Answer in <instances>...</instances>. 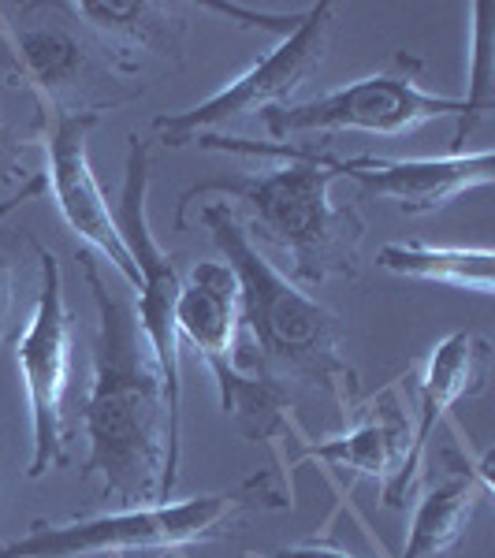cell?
<instances>
[{"label": "cell", "instance_id": "6da1fadb", "mask_svg": "<svg viewBox=\"0 0 495 558\" xmlns=\"http://www.w3.org/2000/svg\"><path fill=\"white\" fill-rule=\"evenodd\" d=\"M75 260L97 305L94 384L83 407L89 454L79 481L97 484L101 499L123 510L160 507L179 481V444L168 428L157 357L138 313L105 283L97 254L79 250Z\"/></svg>", "mask_w": 495, "mask_h": 558}, {"label": "cell", "instance_id": "d6986e66", "mask_svg": "<svg viewBox=\"0 0 495 558\" xmlns=\"http://www.w3.org/2000/svg\"><path fill=\"white\" fill-rule=\"evenodd\" d=\"M45 191V179H31V183H23L20 197H12V202L0 205V223L8 220V213L20 209L23 202H31V197H38ZM12 313H15V265H12V254H8L4 246H0V347L12 339Z\"/></svg>", "mask_w": 495, "mask_h": 558}, {"label": "cell", "instance_id": "3957f363", "mask_svg": "<svg viewBox=\"0 0 495 558\" xmlns=\"http://www.w3.org/2000/svg\"><path fill=\"white\" fill-rule=\"evenodd\" d=\"M197 220L239 279L242 328H250L257 350L250 365H257L276 384L299 380L328 395L339 413L350 417V410L358 407V368L343 354V324L336 313L324 310L261 254L228 202H209Z\"/></svg>", "mask_w": 495, "mask_h": 558}, {"label": "cell", "instance_id": "ba28073f", "mask_svg": "<svg viewBox=\"0 0 495 558\" xmlns=\"http://www.w3.org/2000/svg\"><path fill=\"white\" fill-rule=\"evenodd\" d=\"M41 260L38 302L26 320L23 336L15 339V365L23 373L26 410H31V470L26 476L38 481L49 470L68 465V387H71V324L64 276L52 250L34 242Z\"/></svg>", "mask_w": 495, "mask_h": 558}, {"label": "cell", "instance_id": "4fadbf2b", "mask_svg": "<svg viewBox=\"0 0 495 558\" xmlns=\"http://www.w3.org/2000/svg\"><path fill=\"white\" fill-rule=\"evenodd\" d=\"M339 175L354 179L365 194L391 197L407 216L436 213L455 197L492 186V149H451L447 157L418 160H384V157H350L339 160Z\"/></svg>", "mask_w": 495, "mask_h": 558}, {"label": "cell", "instance_id": "5bb4252c", "mask_svg": "<svg viewBox=\"0 0 495 558\" xmlns=\"http://www.w3.org/2000/svg\"><path fill=\"white\" fill-rule=\"evenodd\" d=\"M71 20H83L94 31L97 45L112 60L116 71L128 78H142L138 57L153 60H179L183 57L186 20L179 4H157V0H79L60 4Z\"/></svg>", "mask_w": 495, "mask_h": 558}, {"label": "cell", "instance_id": "7a4b0ae2", "mask_svg": "<svg viewBox=\"0 0 495 558\" xmlns=\"http://www.w3.org/2000/svg\"><path fill=\"white\" fill-rule=\"evenodd\" d=\"M205 149L224 153H276L283 157L280 168L265 175H242V179H209L202 186H191L179 202L176 223L186 209L205 194L236 197L250 213V239L268 242L273 250L291 260V279L302 287H317L328 276L354 279L362 272V242L365 220L354 205L331 202V183L339 179V160L324 157L313 149H294L291 142H246L231 134H202L194 138Z\"/></svg>", "mask_w": 495, "mask_h": 558}, {"label": "cell", "instance_id": "5b68a950", "mask_svg": "<svg viewBox=\"0 0 495 558\" xmlns=\"http://www.w3.org/2000/svg\"><path fill=\"white\" fill-rule=\"evenodd\" d=\"M176 320L179 339H186L197 350V357L213 368L224 417H231V425L250 444L280 436L287 428L291 395H287L283 384L261 373L257 365H239V279L224 260H197L191 268V276L183 279V291H179Z\"/></svg>", "mask_w": 495, "mask_h": 558}, {"label": "cell", "instance_id": "9c48e42d", "mask_svg": "<svg viewBox=\"0 0 495 558\" xmlns=\"http://www.w3.org/2000/svg\"><path fill=\"white\" fill-rule=\"evenodd\" d=\"M146 194H149V142L131 134L128 172H123V197H120L116 223H120L131 260L138 268V305H134V313H138V324L149 339L153 357H157L160 384H165V399H168V428H172V439L179 444V432H183L179 350H183V339H179L176 305H179V291H183V276H179L172 254H165L160 242L153 239Z\"/></svg>", "mask_w": 495, "mask_h": 558}, {"label": "cell", "instance_id": "9a60e30c", "mask_svg": "<svg viewBox=\"0 0 495 558\" xmlns=\"http://www.w3.org/2000/svg\"><path fill=\"white\" fill-rule=\"evenodd\" d=\"M350 428L336 439L310 447L302 458H321V462L336 465V470H350L354 476H369V481H395L402 470V458L410 451V425L402 417L399 402L391 391L376 395L369 407L350 410Z\"/></svg>", "mask_w": 495, "mask_h": 558}, {"label": "cell", "instance_id": "8fae6325", "mask_svg": "<svg viewBox=\"0 0 495 558\" xmlns=\"http://www.w3.org/2000/svg\"><path fill=\"white\" fill-rule=\"evenodd\" d=\"M97 116H60L49 112L41 120V146H45V186L52 191L68 231L86 242L89 254H101L138 291V268L131 260V250L123 242V231L116 223V213L108 209V197L101 191L89 165V131L97 128Z\"/></svg>", "mask_w": 495, "mask_h": 558}, {"label": "cell", "instance_id": "ac0fdd59", "mask_svg": "<svg viewBox=\"0 0 495 558\" xmlns=\"http://www.w3.org/2000/svg\"><path fill=\"white\" fill-rule=\"evenodd\" d=\"M484 12L488 8L476 4L473 15H476V38H473V83H470V97H466V116L462 123L455 128V149H462L466 134L476 128L481 116L492 112V52H488V26H484Z\"/></svg>", "mask_w": 495, "mask_h": 558}, {"label": "cell", "instance_id": "7c38bea8", "mask_svg": "<svg viewBox=\"0 0 495 558\" xmlns=\"http://www.w3.org/2000/svg\"><path fill=\"white\" fill-rule=\"evenodd\" d=\"M492 376V343L476 331H451L439 339L428 354V365L421 373V425L410 436V451L402 458V470L391 484H384V507L402 510L410 502L413 488L421 481V465H425L428 439L447 410L455 402L481 395Z\"/></svg>", "mask_w": 495, "mask_h": 558}, {"label": "cell", "instance_id": "8992f818", "mask_svg": "<svg viewBox=\"0 0 495 558\" xmlns=\"http://www.w3.org/2000/svg\"><path fill=\"white\" fill-rule=\"evenodd\" d=\"M425 60L410 52H395L388 68L376 75H365L343 89H331L313 101H299L287 108L265 112L268 134L276 142H287L294 134H339V131H362L381 134V138H407L425 123L439 116H458L462 123L466 105L458 97L432 94L421 86Z\"/></svg>", "mask_w": 495, "mask_h": 558}, {"label": "cell", "instance_id": "2e32d148", "mask_svg": "<svg viewBox=\"0 0 495 558\" xmlns=\"http://www.w3.org/2000/svg\"><path fill=\"white\" fill-rule=\"evenodd\" d=\"M488 492V476H476L470 465L455 470L439 488L425 492V499L413 510L410 539L399 558H444L466 536L476 514V502Z\"/></svg>", "mask_w": 495, "mask_h": 558}, {"label": "cell", "instance_id": "ffe728a7", "mask_svg": "<svg viewBox=\"0 0 495 558\" xmlns=\"http://www.w3.org/2000/svg\"><path fill=\"white\" fill-rule=\"evenodd\" d=\"M268 558H354V555H347L343 547H336V544H291V547L273 551Z\"/></svg>", "mask_w": 495, "mask_h": 558}, {"label": "cell", "instance_id": "e0dca14e", "mask_svg": "<svg viewBox=\"0 0 495 558\" xmlns=\"http://www.w3.org/2000/svg\"><path fill=\"white\" fill-rule=\"evenodd\" d=\"M384 272H395L418 283H439L455 291L492 294V246H432V242H388L376 254Z\"/></svg>", "mask_w": 495, "mask_h": 558}, {"label": "cell", "instance_id": "30bf717a", "mask_svg": "<svg viewBox=\"0 0 495 558\" xmlns=\"http://www.w3.org/2000/svg\"><path fill=\"white\" fill-rule=\"evenodd\" d=\"M8 49L15 57L20 78L49 112L97 116L131 105L142 97V83L112 68L101 45H89L71 23H4Z\"/></svg>", "mask_w": 495, "mask_h": 558}, {"label": "cell", "instance_id": "52a82bcc", "mask_svg": "<svg viewBox=\"0 0 495 558\" xmlns=\"http://www.w3.org/2000/svg\"><path fill=\"white\" fill-rule=\"evenodd\" d=\"M331 31H336V4L321 0V4L305 8L299 23L283 34L276 49H268L254 68H246L242 75L231 78L224 89H216L213 97H205L202 105L183 108L172 116H157L153 131L165 146H186V142L213 134L224 123L239 120V116L254 112H273V108L294 105V94L310 83V75H317V68L328 57Z\"/></svg>", "mask_w": 495, "mask_h": 558}, {"label": "cell", "instance_id": "277c9868", "mask_svg": "<svg viewBox=\"0 0 495 558\" xmlns=\"http://www.w3.org/2000/svg\"><path fill=\"white\" fill-rule=\"evenodd\" d=\"M254 507H291L283 495H261L254 481L236 495H194L160 507H131L75 521H34L31 533L0 539V558H165L179 547L220 539L231 518Z\"/></svg>", "mask_w": 495, "mask_h": 558}]
</instances>
